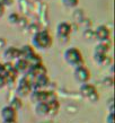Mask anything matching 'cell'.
I'll return each mask as SVG.
<instances>
[{"label": "cell", "instance_id": "cell-1", "mask_svg": "<svg viewBox=\"0 0 115 123\" xmlns=\"http://www.w3.org/2000/svg\"><path fill=\"white\" fill-rule=\"evenodd\" d=\"M53 38L46 30H41L33 35L32 38V46L37 50H48L52 46Z\"/></svg>", "mask_w": 115, "mask_h": 123}, {"label": "cell", "instance_id": "cell-2", "mask_svg": "<svg viewBox=\"0 0 115 123\" xmlns=\"http://www.w3.org/2000/svg\"><path fill=\"white\" fill-rule=\"evenodd\" d=\"M64 60L69 66L72 68H78L84 66V58H82L81 52L77 48H69L64 51Z\"/></svg>", "mask_w": 115, "mask_h": 123}, {"label": "cell", "instance_id": "cell-3", "mask_svg": "<svg viewBox=\"0 0 115 123\" xmlns=\"http://www.w3.org/2000/svg\"><path fill=\"white\" fill-rule=\"evenodd\" d=\"M16 93H17V97L19 98L30 96V94L32 93V87H30V79L27 76H24L23 78H20L16 88Z\"/></svg>", "mask_w": 115, "mask_h": 123}, {"label": "cell", "instance_id": "cell-4", "mask_svg": "<svg viewBox=\"0 0 115 123\" xmlns=\"http://www.w3.org/2000/svg\"><path fill=\"white\" fill-rule=\"evenodd\" d=\"M94 36L99 43H109V37H111V32L107 26L105 25H99L96 30L94 31Z\"/></svg>", "mask_w": 115, "mask_h": 123}, {"label": "cell", "instance_id": "cell-5", "mask_svg": "<svg viewBox=\"0 0 115 123\" xmlns=\"http://www.w3.org/2000/svg\"><path fill=\"white\" fill-rule=\"evenodd\" d=\"M71 30H72V26H71L70 24H68V23H60L58 27H56V36L59 37L60 42L63 41L64 42L68 41V38L70 36L71 34Z\"/></svg>", "mask_w": 115, "mask_h": 123}, {"label": "cell", "instance_id": "cell-6", "mask_svg": "<svg viewBox=\"0 0 115 123\" xmlns=\"http://www.w3.org/2000/svg\"><path fill=\"white\" fill-rule=\"evenodd\" d=\"M27 77L30 79V80H34V79H37L42 77V76H46L48 75V70L43 63L42 64H37V66H33V67H30L28 71L26 72Z\"/></svg>", "mask_w": 115, "mask_h": 123}, {"label": "cell", "instance_id": "cell-7", "mask_svg": "<svg viewBox=\"0 0 115 123\" xmlns=\"http://www.w3.org/2000/svg\"><path fill=\"white\" fill-rule=\"evenodd\" d=\"M73 76L77 82L81 84V85L82 84H87L89 81V79H90V71L82 66V67H78L74 69Z\"/></svg>", "mask_w": 115, "mask_h": 123}, {"label": "cell", "instance_id": "cell-8", "mask_svg": "<svg viewBox=\"0 0 115 123\" xmlns=\"http://www.w3.org/2000/svg\"><path fill=\"white\" fill-rule=\"evenodd\" d=\"M30 101L33 102L34 104L37 103H46L48 99V90H32V93L30 94Z\"/></svg>", "mask_w": 115, "mask_h": 123}, {"label": "cell", "instance_id": "cell-9", "mask_svg": "<svg viewBox=\"0 0 115 123\" xmlns=\"http://www.w3.org/2000/svg\"><path fill=\"white\" fill-rule=\"evenodd\" d=\"M2 58L6 60V62H12L19 59V49H16L14 46H9L4 51Z\"/></svg>", "mask_w": 115, "mask_h": 123}, {"label": "cell", "instance_id": "cell-10", "mask_svg": "<svg viewBox=\"0 0 115 123\" xmlns=\"http://www.w3.org/2000/svg\"><path fill=\"white\" fill-rule=\"evenodd\" d=\"M35 50L33 49L32 45H24L22 49H19V59H24L28 61L35 55Z\"/></svg>", "mask_w": 115, "mask_h": 123}, {"label": "cell", "instance_id": "cell-11", "mask_svg": "<svg viewBox=\"0 0 115 123\" xmlns=\"http://www.w3.org/2000/svg\"><path fill=\"white\" fill-rule=\"evenodd\" d=\"M1 117L2 120H17V112L9 105H6L1 108Z\"/></svg>", "mask_w": 115, "mask_h": 123}, {"label": "cell", "instance_id": "cell-12", "mask_svg": "<svg viewBox=\"0 0 115 123\" xmlns=\"http://www.w3.org/2000/svg\"><path fill=\"white\" fill-rule=\"evenodd\" d=\"M95 93H97L96 87L94 85H90V84H82L80 86V94H81L84 97L86 98H89V97L94 95Z\"/></svg>", "mask_w": 115, "mask_h": 123}, {"label": "cell", "instance_id": "cell-13", "mask_svg": "<svg viewBox=\"0 0 115 123\" xmlns=\"http://www.w3.org/2000/svg\"><path fill=\"white\" fill-rule=\"evenodd\" d=\"M14 67H15V70L17 74H19V72L25 74V72H27L28 69H30V63L24 59H17L16 62L14 63Z\"/></svg>", "mask_w": 115, "mask_h": 123}, {"label": "cell", "instance_id": "cell-14", "mask_svg": "<svg viewBox=\"0 0 115 123\" xmlns=\"http://www.w3.org/2000/svg\"><path fill=\"white\" fill-rule=\"evenodd\" d=\"M94 60H95V62H97L100 66H108L112 62V59L107 54H96V53H94Z\"/></svg>", "mask_w": 115, "mask_h": 123}, {"label": "cell", "instance_id": "cell-15", "mask_svg": "<svg viewBox=\"0 0 115 123\" xmlns=\"http://www.w3.org/2000/svg\"><path fill=\"white\" fill-rule=\"evenodd\" d=\"M35 113L38 116L48 115V104L46 103H37V104H35Z\"/></svg>", "mask_w": 115, "mask_h": 123}, {"label": "cell", "instance_id": "cell-16", "mask_svg": "<svg viewBox=\"0 0 115 123\" xmlns=\"http://www.w3.org/2000/svg\"><path fill=\"white\" fill-rule=\"evenodd\" d=\"M46 104H48V115L54 116L56 113H58V111H59V108H60V103L58 102V99L52 101V102H48Z\"/></svg>", "mask_w": 115, "mask_h": 123}, {"label": "cell", "instance_id": "cell-17", "mask_svg": "<svg viewBox=\"0 0 115 123\" xmlns=\"http://www.w3.org/2000/svg\"><path fill=\"white\" fill-rule=\"evenodd\" d=\"M109 51V43H98L95 48L94 53L96 54H107Z\"/></svg>", "mask_w": 115, "mask_h": 123}, {"label": "cell", "instance_id": "cell-18", "mask_svg": "<svg viewBox=\"0 0 115 123\" xmlns=\"http://www.w3.org/2000/svg\"><path fill=\"white\" fill-rule=\"evenodd\" d=\"M18 9L23 14H28L30 9V0H18Z\"/></svg>", "mask_w": 115, "mask_h": 123}, {"label": "cell", "instance_id": "cell-19", "mask_svg": "<svg viewBox=\"0 0 115 123\" xmlns=\"http://www.w3.org/2000/svg\"><path fill=\"white\" fill-rule=\"evenodd\" d=\"M9 106H10V107H12L16 111V112H17V111H19V110L23 107V102H22V99H20L19 97L15 96L14 98H12V99H11Z\"/></svg>", "mask_w": 115, "mask_h": 123}, {"label": "cell", "instance_id": "cell-20", "mask_svg": "<svg viewBox=\"0 0 115 123\" xmlns=\"http://www.w3.org/2000/svg\"><path fill=\"white\" fill-rule=\"evenodd\" d=\"M27 62L30 63V67H33V66H37V64H42V63H43L41 56L38 55V54H35V55H34L30 60H28Z\"/></svg>", "mask_w": 115, "mask_h": 123}, {"label": "cell", "instance_id": "cell-21", "mask_svg": "<svg viewBox=\"0 0 115 123\" xmlns=\"http://www.w3.org/2000/svg\"><path fill=\"white\" fill-rule=\"evenodd\" d=\"M19 17H20V16H19L18 14L11 12L10 15L8 16V22H9V24H11V25H17V23H18V20H19Z\"/></svg>", "mask_w": 115, "mask_h": 123}, {"label": "cell", "instance_id": "cell-22", "mask_svg": "<svg viewBox=\"0 0 115 123\" xmlns=\"http://www.w3.org/2000/svg\"><path fill=\"white\" fill-rule=\"evenodd\" d=\"M62 4L67 8H74L79 4V0H62Z\"/></svg>", "mask_w": 115, "mask_h": 123}, {"label": "cell", "instance_id": "cell-23", "mask_svg": "<svg viewBox=\"0 0 115 123\" xmlns=\"http://www.w3.org/2000/svg\"><path fill=\"white\" fill-rule=\"evenodd\" d=\"M17 25H18L20 28H25V27L28 26V20H27V18L25 17V16H23V17L20 16L18 23H17Z\"/></svg>", "mask_w": 115, "mask_h": 123}, {"label": "cell", "instance_id": "cell-24", "mask_svg": "<svg viewBox=\"0 0 115 123\" xmlns=\"http://www.w3.org/2000/svg\"><path fill=\"white\" fill-rule=\"evenodd\" d=\"M27 28H28V31H30V33H32L34 35L35 33H37V32H40V26H38V24H32V25H28L27 26Z\"/></svg>", "mask_w": 115, "mask_h": 123}, {"label": "cell", "instance_id": "cell-25", "mask_svg": "<svg viewBox=\"0 0 115 123\" xmlns=\"http://www.w3.org/2000/svg\"><path fill=\"white\" fill-rule=\"evenodd\" d=\"M84 36H85L86 38H88V40H93V38H95V36H94V31L91 30V28L85 30V32H84Z\"/></svg>", "mask_w": 115, "mask_h": 123}, {"label": "cell", "instance_id": "cell-26", "mask_svg": "<svg viewBox=\"0 0 115 123\" xmlns=\"http://www.w3.org/2000/svg\"><path fill=\"white\" fill-rule=\"evenodd\" d=\"M12 4H14V0H0V5L5 8L10 7Z\"/></svg>", "mask_w": 115, "mask_h": 123}, {"label": "cell", "instance_id": "cell-27", "mask_svg": "<svg viewBox=\"0 0 115 123\" xmlns=\"http://www.w3.org/2000/svg\"><path fill=\"white\" fill-rule=\"evenodd\" d=\"M88 99L91 102V103H96V102H98V99H99V95H98V92H97V93H95L94 95H91V96L89 97Z\"/></svg>", "mask_w": 115, "mask_h": 123}, {"label": "cell", "instance_id": "cell-28", "mask_svg": "<svg viewBox=\"0 0 115 123\" xmlns=\"http://www.w3.org/2000/svg\"><path fill=\"white\" fill-rule=\"evenodd\" d=\"M113 119H114V113H109L107 115V117H106V123H114Z\"/></svg>", "mask_w": 115, "mask_h": 123}, {"label": "cell", "instance_id": "cell-29", "mask_svg": "<svg viewBox=\"0 0 115 123\" xmlns=\"http://www.w3.org/2000/svg\"><path fill=\"white\" fill-rule=\"evenodd\" d=\"M6 44H7L6 40H5L4 37H0V51H1V50H4L5 46H6Z\"/></svg>", "mask_w": 115, "mask_h": 123}, {"label": "cell", "instance_id": "cell-30", "mask_svg": "<svg viewBox=\"0 0 115 123\" xmlns=\"http://www.w3.org/2000/svg\"><path fill=\"white\" fill-rule=\"evenodd\" d=\"M113 85V79L112 78H106L104 80V86H108V87H111Z\"/></svg>", "mask_w": 115, "mask_h": 123}, {"label": "cell", "instance_id": "cell-31", "mask_svg": "<svg viewBox=\"0 0 115 123\" xmlns=\"http://www.w3.org/2000/svg\"><path fill=\"white\" fill-rule=\"evenodd\" d=\"M5 86H6V82H5L4 76H0V89H1L2 87H5Z\"/></svg>", "mask_w": 115, "mask_h": 123}, {"label": "cell", "instance_id": "cell-32", "mask_svg": "<svg viewBox=\"0 0 115 123\" xmlns=\"http://www.w3.org/2000/svg\"><path fill=\"white\" fill-rule=\"evenodd\" d=\"M5 75V69H4V63L0 62V76H4Z\"/></svg>", "mask_w": 115, "mask_h": 123}, {"label": "cell", "instance_id": "cell-33", "mask_svg": "<svg viewBox=\"0 0 115 123\" xmlns=\"http://www.w3.org/2000/svg\"><path fill=\"white\" fill-rule=\"evenodd\" d=\"M2 123H17V120H2Z\"/></svg>", "mask_w": 115, "mask_h": 123}, {"label": "cell", "instance_id": "cell-34", "mask_svg": "<svg viewBox=\"0 0 115 123\" xmlns=\"http://www.w3.org/2000/svg\"><path fill=\"white\" fill-rule=\"evenodd\" d=\"M5 14V7H2L1 5H0V17Z\"/></svg>", "mask_w": 115, "mask_h": 123}, {"label": "cell", "instance_id": "cell-35", "mask_svg": "<svg viewBox=\"0 0 115 123\" xmlns=\"http://www.w3.org/2000/svg\"><path fill=\"white\" fill-rule=\"evenodd\" d=\"M34 1H36V2H41V1H43V0H34Z\"/></svg>", "mask_w": 115, "mask_h": 123}]
</instances>
